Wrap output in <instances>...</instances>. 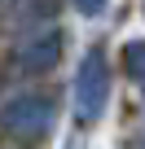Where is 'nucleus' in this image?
I'll use <instances>...</instances> for the list:
<instances>
[{
	"instance_id": "obj_1",
	"label": "nucleus",
	"mask_w": 145,
	"mask_h": 149,
	"mask_svg": "<svg viewBox=\"0 0 145 149\" xmlns=\"http://www.w3.org/2000/svg\"><path fill=\"white\" fill-rule=\"evenodd\" d=\"M106 101H110V61L92 44L84 53L79 70H75V118L79 123H97L101 110H106Z\"/></svg>"
},
{
	"instance_id": "obj_2",
	"label": "nucleus",
	"mask_w": 145,
	"mask_h": 149,
	"mask_svg": "<svg viewBox=\"0 0 145 149\" xmlns=\"http://www.w3.org/2000/svg\"><path fill=\"white\" fill-rule=\"evenodd\" d=\"M48 123H53V97H40V92H22L0 110V127L18 140H40Z\"/></svg>"
},
{
	"instance_id": "obj_3",
	"label": "nucleus",
	"mask_w": 145,
	"mask_h": 149,
	"mask_svg": "<svg viewBox=\"0 0 145 149\" xmlns=\"http://www.w3.org/2000/svg\"><path fill=\"white\" fill-rule=\"evenodd\" d=\"M57 57H62V35H57V31L31 35V40L22 44V66H27L31 74H40V70L57 66Z\"/></svg>"
},
{
	"instance_id": "obj_4",
	"label": "nucleus",
	"mask_w": 145,
	"mask_h": 149,
	"mask_svg": "<svg viewBox=\"0 0 145 149\" xmlns=\"http://www.w3.org/2000/svg\"><path fill=\"white\" fill-rule=\"evenodd\" d=\"M123 66H127V74H132V84L145 92V40H132V44L123 48Z\"/></svg>"
},
{
	"instance_id": "obj_5",
	"label": "nucleus",
	"mask_w": 145,
	"mask_h": 149,
	"mask_svg": "<svg viewBox=\"0 0 145 149\" xmlns=\"http://www.w3.org/2000/svg\"><path fill=\"white\" fill-rule=\"evenodd\" d=\"M70 5H75V13H84V18H97L106 9V0H70Z\"/></svg>"
}]
</instances>
